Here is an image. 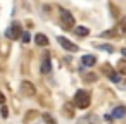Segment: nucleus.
<instances>
[{
	"instance_id": "f257e3e1",
	"label": "nucleus",
	"mask_w": 126,
	"mask_h": 124,
	"mask_svg": "<svg viewBox=\"0 0 126 124\" xmlns=\"http://www.w3.org/2000/svg\"><path fill=\"white\" fill-rule=\"evenodd\" d=\"M74 105L78 109H88L90 105V93L85 90H78L74 93Z\"/></svg>"
},
{
	"instance_id": "f03ea898",
	"label": "nucleus",
	"mask_w": 126,
	"mask_h": 124,
	"mask_svg": "<svg viewBox=\"0 0 126 124\" xmlns=\"http://www.w3.org/2000/svg\"><path fill=\"white\" fill-rule=\"evenodd\" d=\"M59 12H61V21H62L64 28L66 29H74V17H73V14L69 11L62 9V7L59 9Z\"/></svg>"
},
{
	"instance_id": "7ed1b4c3",
	"label": "nucleus",
	"mask_w": 126,
	"mask_h": 124,
	"mask_svg": "<svg viewBox=\"0 0 126 124\" xmlns=\"http://www.w3.org/2000/svg\"><path fill=\"white\" fill-rule=\"evenodd\" d=\"M21 93H23L24 96H28V98H33V96L36 95V88H35V84H33L31 81L24 79V81L21 83Z\"/></svg>"
},
{
	"instance_id": "20e7f679",
	"label": "nucleus",
	"mask_w": 126,
	"mask_h": 124,
	"mask_svg": "<svg viewBox=\"0 0 126 124\" xmlns=\"http://www.w3.org/2000/svg\"><path fill=\"white\" fill-rule=\"evenodd\" d=\"M21 35H23V28H21L19 23H12V26H11V28L7 29V33H5V36H7V38H12V40L21 38Z\"/></svg>"
},
{
	"instance_id": "39448f33",
	"label": "nucleus",
	"mask_w": 126,
	"mask_h": 124,
	"mask_svg": "<svg viewBox=\"0 0 126 124\" xmlns=\"http://www.w3.org/2000/svg\"><path fill=\"white\" fill-rule=\"evenodd\" d=\"M57 41H59V45H61L64 50H67V52H78V45H74V43H73L71 40H67L66 36H59Z\"/></svg>"
},
{
	"instance_id": "423d86ee",
	"label": "nucleus",
	"mask_w": 126,
	"mask_h": 124,
	"mask_svg": "<svg viewBox=\"0 0 126 124\" xmlns=\"http://www.w3.org/2000/svg\"><path fill=\"white\" fill-rule=\"evenodd\" d=\"M81 62H83V66H86V67H93V66L97 64V57H95V55L86 54V55H83V57H81Z\"/></svg>"
},
{
	"instance_id": "0eeeda50",
	"label": "nucleus",
	"mask_w": 126,
	"mask_h": 124,
	"mask_svg": "<svg viewBox=\"0 0 126 124\" xmlns=\"http://www.w3.org/2000/svg\"><path fill=\"white\" fill-rule=\"evenodd\" d=\"M43 74H48L50 71H52V62H50V59H48V54H45V57H43V60H42V69H40Z\"/></svg>"
},
{
	"instance_id": "6e6552de",
	"label": "nucleus",
	"mask_w": 126,
	"mask_h": 124,
	"mask_svg": "<svg viewBox=\"0 0 126 124\" xmlns=\"http://www.w3.org/2000/svg\"><path fill=\"white\" fill-rule=\"evenodd\" d=\"M124 115H126V107H123V105L116 107L112 110V114H110V117H114V119H123Z\"/></svg>"
},
{
	"instance_id": "1a4fd4ad",
	"label": "nucleus",
	"mask_w": 126,
	"mask_h": 124,
	"mask_svg": "<svg viewBox=\"0 0 126 124\" xmlns=\"http://www.w3.org/2000/svg\"><path fill=\"white\" fill-rule=\"evenodd\" d=\"M35 43L40 45V47H47V45H48V38H47L43 33H38V35L35 36Z\"/></svg>"
},
{
	"instance_id": "9d476101",
	"label": "nucleus",
	"mask_w": 126,
	"mask_h": 124,
	"mask_svg": "<svg viewBox=\"0 0 126 124\" xmlns=\"http://www.w3.org/2000/svg\"><path fill=\"white\" fill-rule=\"evenodd\" d=\"M114 29L117 31V36H119V35H123V33L126 31V17H123V19L114 26Z\"/></svg>"
},
{
	"instance_id": "9b49d317",
	"label": "nucleus",
	"mask_w": 126,
	"mask_h": 124,
	"mask_svg": "<svg viewBox=\"0 0 126 124\" xmlns=\"http://www.w3.org/2000/svg\"><path fill=\"white\" fill-rule=\"evenodd\" d=\"M74 33H76L78 36H88L90 29H88V28H85V26H76V28H74Z\"/></svg>"
},
{
	"instance_id": "f8f14e48",
	"label": "nucleus",
	"mask_w": 126,
	"mask_h": 124,
	"mask_svg": "<svg viewBox=\"0 0 126 124\" xmlns=\"http://www.w3.org/2000/svg\"><path fill=\"white\" fill-rule=\"evenodd\" d=\"M117 71H119L123 76H126V59H123V60L117 62Z\"/></svg>"
},
{
	"instance_id": "ddd939ff",
	"label": "nucleus",
	"mask_w": 126,
	"mask_h": 124,
	"mask_svg": "<svg viewBox=\"0 0 126 124\" xmlns=\"http://www.w3.org/2000/svg\"><path fill=\"white\" fill-rule=\"evenodd\" d=\"M64 114H66L67 117H73V115H74V110H73V105H71V103H66V105H64Z\"/></svg>"
},
{
	"instance_id": "4468645a",
	"label": "nucleus",
	"mask_w": 126,
	"mask_h": 124,
	"mask_svg": "<svg viewBox=\"0 0 126 124\" xmlns=\"http://www.w3.org/2000/svg\"><path fill=\"white\" fill-rule=\"evenodd\" d=\"M43 121H45L47 124H57V122H55V119H54L50 114H43Z\"/></svg>"
},
{
	"instance_id": "2eb2a0df",
	"label": "nucleus",
	"mask_w": 126,
	"mask_h": 124,
	"mask_svg": "<svg viewBox=\"0 0 126 124\" xmlns=\"http://www.w3.org/2000/svg\"><path fill=\"white\" fill-rule=\"evenodd\" d=\"M109 78H110L112 83H119V81H121V78H119L117 72H109Z\"/></svg>"
},
{
	"instance_id": "dca6fc26",
	"label": "nucleus",
	"mask_w": 126,
	"mask_h": 124,
	"mask_svg": "<svg viewBox=\"0 0 126 124\" xmlns=\"http://www.w3.org/2000/svg\"><path fill=\"white\" fill-rule=\"evenodd\" d=\"M30 38H31V36H30V33H26V31L21 35V40H23L24 43H28V41H30Z\"/></svg>"
},
{
	"instance_id": "f3484780",
	"label": "nucleus",
	"mask_w": 126,
	"mask_h": 124,
	"mask_svg": "<svg viewBox=\"0 0 126 124\" xmlns=\"http://www.w3.org/2000/svg\"><path fill=\"white\" fill-rule=\"evenodd\" d=\"M0 110H2V112H0V114H2V117H7V115H9V109H7L5 105H2V109H0Z\"/></svg>"
},
{
	"instance_id": "a211bd4d",
	"label": "nucleus",
	"mask_w": 126,
	"mask_h": 124,
	"mask_svg": "<svg viewBox=\"0 0 126 124\" xmlns=\"http://www.w3.org/2000/svg\"><path fill=\"white\" fill-rule=\"evenodd\" d=\"M98 48H102V50H107V52H112V50H114L110 45H98Z\"/></svg>"
},
{
	"instance_id": "6ab92c4d",
	"label": "nucleus",
	"mask_w": 126,
	"mask_h": 124,
	"mask_svg": "<svg viewBox=\"0 0 126 124\" xmlns=\"http://www.w3.org/2000/svg\"><path fill=\"white\" fill-rule=\"evenodd\" d=\"M5 103V96H4V93L0 91V105H4Z\"/></svg>"
},
{
	"instance_id": "aec40b11",
	"label": "nucleus",
	"mask_w": 126,
	"mask_h": 124,
	"mask_svg": "<svg viewBox=\"0 0 126 124\" xmlns=\"http://www.w3.org/2000/svg\"><path fill=\"white\" fill-rule=\"evenodd\" d=\"M86 79H88V81H93V79H95V76H93V74H88V76H86Z\"/></svg>"
},
{
	"instance_id": "412c9836",
	"label": "nucleus",
	"mask_w": 126,
	"mask_h": 124,
	"mask_svg": "<svg viewBox=\"0 0 126 124\" xmlns=\"http://www.w3.org/2000/svg\"><path fill=\"white\" fill-rule=\"evenodd\" d=\"M121 54H123V55H124V59H126V48H123V50H121Z\"/></svg>"
}]
</instances>
